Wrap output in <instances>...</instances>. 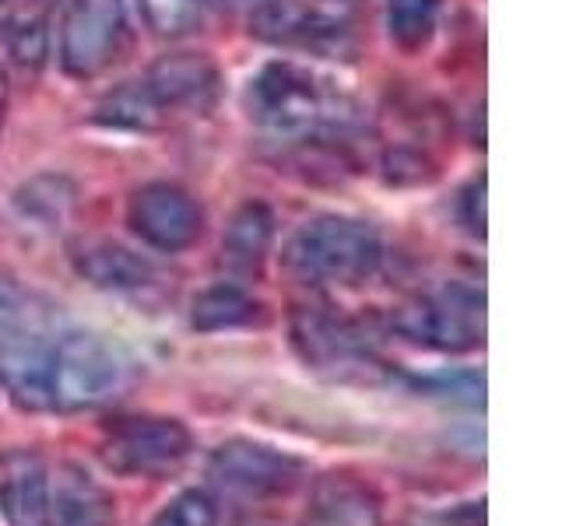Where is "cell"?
<instances>
[{"mask_svg": "<svg viewBox=\"0 0 562 526\" xmlns=\"http://www.w3.org/2000/svg\"><path fill=\"white\" fill-rule=\"evenodd\" d=\"M218 92V70L201 53L162 57L145 78L123 84L99 105V119L113 127L155 130L180 116L207 113Z\"/></svg>", "mask_w": 562, "mask_h": 526, "instance_id": "6da1fadb", "label": "cell"}, {"mask_svg": "<svg viewBox=\"0 0 562 526\" xmlns=\"http://www.w3.org/2000/svg\"><path fill=\"white\" fill-rule=\"evenodd\" d=\"M134 358L99 333H64L46 351L49 411H92L131 390Z\"/></svg>", "mask_w": 562, "mask_h": 526, "instance_id": "7a4b0ae2", "label": "cell"}, {"mask_svg": "<svg viewBox=\"0 0 562 526\" xmlns=\"http://www.w3.org/2000/svg\"><path fill=\"white\" fill-rule=\"evenodd\" d=\"M383 260V245L373 225L359 218L324 215L306 221L289 239L281 263L299 285H362Z\"/></svg>", "mask_w": 562, "mask_h": 526, "instance_id": "3957f363", "label": "cell"}, {"mask_svg": "<svg viewBox=\"0 0 562 526\" xmlns=\"http://www.w3.org/2000/svg\"><path fill=\"white\" fill-rule=\"evenodd\" d=\"M246 110L274 134L310 137L327 127H338L348 116L338 88H327L316 75L299 64H268L246 88Z\"/></svg>", "mask_w": 562, "mask_h": 526, "instance_id": "277c9868", "label": "cell"}, {"mask_svg": "<svg viewBox=\"0 0 562 526\" xmlns=\"http://www.w3.org/2000/svg\"><path fill=\"white\" fill-rule=\"evenodd\" d=\"M190 428L162 414L113 418L99 443V460L120 478H169L190 460Z\"/></svg>", "mask_w": 562, "mask_h": 526, "instance_id": "5b68a950", "label": "cell"}, {"mask_svg": "<svg viewBox=\"0 0 562 526\" xmlns=\"http://www.w3.org/2000/svg\"><path fill=\"white\" fill-rule=\"evenodd\" d=\"M401 338L432 351H474L485 341V295L468 285H443L394 312Z\"/></svg>", "mask_w": 562, "mask_h": 526, "instance_id": "8992f818", "label": "cell"}, {"mask_svg": "<svg viewBox=\"0 0 562 526\" xmlns=\"http://www.w3.org/2000/svg\"><path fill=\"white\" fill-rule=\"evenodd\" d=\"M292 347L313 373L334 379H356L380 368L369 333L345 316H334L324 306H303L292 312Z\"/></svg>", "mask_w": 562, "mask_h": 526, "instance_id": "52a82bcc", "label": "cell"}, {"mask_svg": "<svg viewBox=\"0 0 562 526\" xmlns=\"http://www.w3.org/2000/svg\"><path fill=\"white\" fill-rule=\"evenodd\" d=\"M207 473L218 488L239 499H281L306 478V460L257 438H228L207 460Z\"/></svg>", "mask_w": 562, "mask_h": 526, "instance_id": "ba28073f", "label": "cell"}, {"mask_svg": "<svg viewBox=\"0 0 562 526\" xmlns=\"http://www.w3.org/2000/svg\"><path fill=\"white\" fill-rule=\"evenodd\" d=\"M351 0H260L254 35L274 46L334 53L351 39Z\"/></svg>", "mask_w": 562, "mask_h": 526, "instance_id": "9c48e42d", "label": "cell"}, {"mask_svg": "<svg viewBox=\"0 0 562 526\" xmlns=\"http://www.w3.org/2000/svg\"><path fill=\"white\" fill-rule=\"evenodd\" d=\"M120 0H60V64L75 78H95L120 53Z\"/></svg>", "mask_w": 562, "mask_h": 526, "instance_id": "30bf717a", "label": "cell"}, {"mask_svg": "<svg viewBox=\"0 0 562 526\" xmlns=\"http://www.w3.org/2000/svg\"><path fill=\"white\" fill-rule=\"evenodd\" d=\"M127 221L134 228V236L145 245H151V250L180 253L198 242L204 228V210L180 186L148 183L131 197Z\"/></svg>", "mask_w": 562, "mask_h": 526, "instance_id": "8fae6325", "label": "cell"}, {"mask_svg": "<svg viewBox=\"0 0 562 526\" xmlns=\"http://www.w3.org/2000/svg\"><path fill=\"white\" fill-rule=\"evenodd\" d=\"M0 516L8 526H53L49 470L32 449H0Z\"/></svg>", "mask_w": 562, "mask_h": 526, "instance_id": "7c38bea8", "label": "cell"}, {"mask_svg": "<svg viewBox=\"0 0 562 526\" xmlns=\"http://www.w3.org/2000/svg\"><path fill=\"white\" fill-rule=\"evenodd\" d=\"M53 526H116V499L85 467H60L57 484H49Z\"/></svg>", "mask_w": 562, "mask_h": 526, "instance_id": "4fadbf2b", "label": "cell"}, {"mask_svg": "<svg viewBox=\"0 0 562 526\" xmlns=\"http://www.w3.org/2000/svg\"><path fill=\"white\" fill-rule=\"evenodd\" d=\"M46 351L49 341L29 338V333H11L0 341V386L22 411H49Z\"/></svg>", "mask_w": 562, "mask_h": 526, "instance_id": "5bb4252c", "label": "cell"}, {"mask_svg": "<svg viewBox=\"0 0 562 526\" xmlns=\"http://www.w3.org/2000/svg\"><path fill=\"white\" fill-rule=\"evenodd\" d=\"M306 526H383L376 495L348 473H330L313 484Z\"/></svg>", "mask_w": 562, "mask_h": 526, "instance_id": "9a60e30c", "label": "cell"}, {"mask_svg": "<svg viewBox=\"0 0 562 526\" xmlns=\"http://www.w3.org/2000/svg\"><path fill=\"white\" fill-rule=\"evenodd\" d=\"M75 271L102 291H140L155 281V267L145 256L110 239L81 242L75 250Z\"/></svg>", "mask_w": 562, "mask_h": 526, "instance_id": "2e32d148", "label": "cell"}, {"mask_svg": "<svg viewBox=\"0 0 562 526\" xmlns=\"http://www.w3.org/2000/svg\"><path fill=\"white\" fill-rule=\"evenodd\" d=\"M274 239V215L263 204H243L222 236V263L236 274H254Z\"/></svg>", "mask_w": 562, "mask_h": 526, "instance_id": "e0dca14e", "label": "cell"}, {"mask_svg": "<svg viewBox=\"0 0 562 526\" xmlns=\"http://www.w3.org/2000/svg\"><path fill=\"white\" fill-rule=\"evenodd\" d=\"M257 316V302L246 295L239 285H211L204 288L190 306V323L201 333H215V330H233L250 323Z\"/></svg>", "mask_w": 562, "mask_h": 526, "instance_id": "ac0fdd59", "label": "cell"}, {"mask_svg": "<svg viewBox=\"0 0 562 526\" xmlns=\"http://www.w3.org/2000/svg\"><path fill=\"white\" fill-rule=\"evenodd\" d=\"M439 0H386V28L401 49H422L432 39Z\"/></svg>", "mask_w": 562, "mask_h": 526, "instance_id": "d6986e66", "label": "cell"}, {"mask_svg": "<svg viewBox=\"0 0 562 526\" xmlns=\"http://www.w3.org/2000/svg\"><path fill=\"white\" fill-rule=\"evenodd\" d=\"M18 204L25 207V218H40L57 225L75 204V190L67 186V180L57 175H43V180H32L22 193H18Z\"/></svg>", "mask_w": 562, "mask_h": 526, "instance_id": "ffe728a7", "label": "cell"}, {"mask_svg": "<svg viewBox=\"0 0 562 526\" xmlns=\"http://www.w3.org/2000/svg\"><path fill=\"white\" fill-rule=\"evenodd\" d=\"M148 526H218V502L204 488L180 491L166 508H158Z\"/></svg>", "mask_w": 562, "mask_h": 526, "instance_id": "44dd1931", "label": "cell"}, {"mask_svg": "<svg viewBox=\"0 0 562 526\" xmlns=\"http://www.w3.org/2000/svg\"><path fill=\"white\" fill-rule=\"evenodd\" d=\"M418 393L439 397L450 403H464V408H482L485 403V379L482 373H436L412 379Z\"/></svg>", "mask_w": 562, "mask_h": 526, "instance_id": "7402d4cb", "label": "cell"}, {"mask_svg": "<svg viewBox=\"0 0 562 526\" xmlns=\"http://www.w3.org/2000/svg\"><path fill=\"white\" fill-rule=\"evenodd\" d=\"M134 8L155 35H180L198 22L201 0H134Z\"/></svg>", "mask_w": 562, "mask_h": 526, "instance_id": "603a6c76", "label": "cell"}, {"mask_svg": "<svg viewBox=\"0 0 562 526\" xmlns=\"http://www.w3.org/2000/svg\"><path fill=\"white\" fill-rule=\"evenodd\" d=\"M35 320H40L35 298L22 285H14L11 277L0 274V330H4V333H25Z\"/></svg>", "mask_w": 562, "mask_h": 526, "instance_id": "cb8c5ba5", "label": "cell"}, {"mask_svg": "<svg viewBox=\"0 0 562 526\" xmlns=\"http://www.w3.org/2000/svg\"><path fill=\"white\" fill-rule=\"evenodd\" d=\"M464 225L471 236H485V180L464 190Z\"/></svg>", "mask_w": 562, "mask_h": 526, "instance_id": "d4e9b609", "label": "cell"}, {"mask_svg": "<svg viewBox=\"0 0 562 526\" xmlns=\"http://www.w3.org/2000/svg\"><path fill=\"white\" fill-rule=\"evenodd\" d=\"M443 526H485V502H464L457 505L453 513L439 516Z\"/></svg>", "mask_w": 562, "mask_h": 526, "instance_id": "484cf974", "label": "cell"}, {"mask_svg": "<svg viewBox=\"0 0 562 526\" xmlns=\"http://www.w3.org/2000/svg\"><path fill=\"white\" fill-rule=\"evenodd\" d=\"M215 8H222V11H239V8H257L260 0H211Z\"/></svg>", "mask_w": 562, "mask_h": 526, "instance_id": "4316f807", "label": "cell"}, {"mask_svg": "<svg viewBox=\"0 0 562 526\" xmlns=\"http://www.w3.org/2000/svg\"><path fill=\"white\" fill-rule=\"evenodd\" d=\"M4 105H8V81L0 75V127H4Z\"/></svg>", "mask_w": 562, "mask_h": 526, "instance_id": "83f0119b", "label": "cell"}, {"mask_svg": "<svg viewBox=\"0 0 562 526\" xmlns=\"http://www.w3.org/2000/svg\"><path fill=\"white\" fill-rule=\"evenodd\" d=\"M0 4H8V0H0Z\"/></svg>", "mask_w": 562, "mask_h": 526, "instance_id": "f1b7e54d", "label": "cell"}]
</instances>
